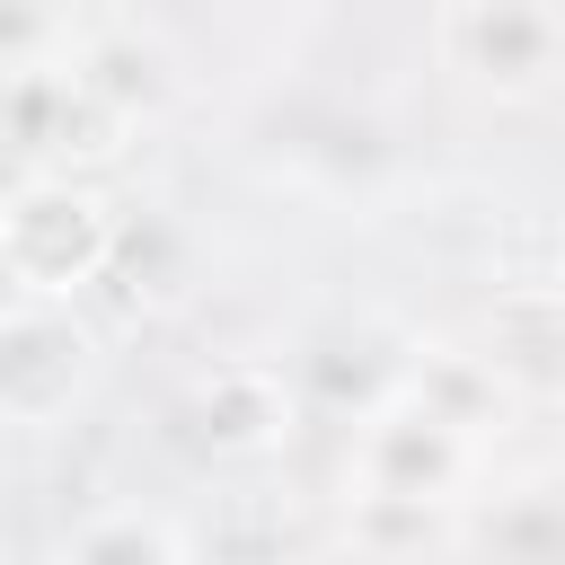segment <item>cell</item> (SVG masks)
I'll return each mask as SVG.
<instances>
[{
  "label": "cell",
  "mask_w": 565,
  "mask_h": 565,
  "mask_svg": "<svg viewBox=\"0 0 565 565\" xmlns=\"http://www.w3.org/2000/svg\"><path fill=\"white\" fill-rule=\"evenodd\" d=\"M335 486H344V512H380V521H441L459 530L477 512V494L494 486V441L415 380H406L344 424V459H335Z\"/></svg>",
  "instance_id": "1"
},
{
  "label": "cell",
  "mask_w": 565,
  "mask_h": 565,
  "mask_svg": "<svg viewBox=\"0 0 565 565\" xmlns=\"http://www.w3.org/2000/svg\"><path fill=\"white\" fill-rule=\"evenodd\" d=\"M124 247V203L106 194V177H35L18 168L0 194V274L9 300H88L106 291Z\"/></svg>",
  "instance_id": "2"
},
{
  "label": "cell",
  "mask_w": 565,
  "mask_h": 565,
  "mask_svg": "<svg viewBox=\"0 0 565 565\" xmlns=\"http://www.w3.org/2000/svg\"><path fill=\"white\" fill-rule=\"evenodd\" d=\"M300 415H309V388L291 362L274 353H212L185 371L168 424H177V450L203 459V468H265L300 441Z\"/></svg>",
  "instance_id": "3"
},
{
  "label": "cell",
  "mask_w": 565,
  "mask_h": 565,
  "mask_svg": "<svg viewBox=\"0 0 565 565\" xmlns=\"http://www.w3.org/2000/svg\"><path fill=\"white\" fill-rule=\"evenodd\" d=\"M0 132H9V177L35 168V177H106L141 124L79 71V44L62 62H35V71H0Z\"/></svg>",
  "instance_id": "4"
},
{
  "label": "cell",
  "mask_w": 565,
  "mask_h": 565,
  "mask_svg": "<svg viewBox=\"0 0 565 565\" xmlns=\"http://www.w3.org/2000/svg\"><path fill=\"white\" fill-rule=\"evenodd\" d=\"M424 53L468 97L539 106L565 88V9L556 0H459L424 18Z\"/></svg>",
  "instance_id": "5"
},
{
  "label": "cell",
  "mask_w": 565,
  "mask_h": 565,
  "mask_svg": "<svg viewBox=\"0 0 565 565\" xmlns=\"http://www.w3.org/2000/svg\"><path fill=\"white\" fill-rule=\"evenodd\" d=\"M106 380V335L88 309L71 300H9L0 309V415L9 433H53L88 406V388Z\"/></svg>",
  "instance_id": "6"
},
{
  "label": "cell",
  "mask_w": 565,
  "mask_h": 565,
  "mask_svg": "<svg viewBox=\"0 0 565 565\" xmlns=\"http://www.w3.org/2000/svg\"><path fill=\"white\" fill-rule=\"evenodd\" d=\"M486 565H565V477L556 486H486L459 521Z\"/></svg>",
  "instance_id": "7"
},
{
  "label": "cell",
  "mask_w": 565,
  "mask_h": 565,
  "mask_svg": "<svg viewBox=\"0 0 565 565\" xmlns=\"http://www.w3.org/2000/svg\"><path fill=\"white\" fill-rule=\"evenodd\" d=\"M44 565H194V539L159 503H97L44 547Z\"/></svg>",
  "instance_id": "8"
},
{
  "label": "cell",
  "mask_w": 565,
  "mask_h": 565,
  "mask_svg": "<svg viewBox=\"0 0 565 565\" xmlns=\"http://www.w3.org/2000/svg\"><path fill=\"white\" fill-rule=\"evenodd\" d=\"M106 291H115V300H150V309L185 300V291H194V238H185L168 212H150V203L124 212V247H115Z\"/></svg>",
  "instance_id": "9"
},
{
  "label": "cell",
  "mask_w": 565,
  "mask_h": 565,
  "mask_svg": "<svg viewBox=\"0 0 565 565\" xmlns=\"http://www.w3.org/2000/svg\"><path fill=\"white\" fill-rule=\"evenodd\" d=\"M212 565H309V556H291V547H238V556H212Z\"/></svg>",
  "instance_id": "10"
},
{
  "label": "cell",
  "mask_w": 565,
  "mask_h": 565,
  "mask_svg": "<svg viewBox=\"0 0 565 565\" xmlns=\"http://www.w3.org/2000/svg\"><path fill=\"white\" fill-rule=\"evenodd\" d=\"M556 291H565V230H556Z\"/></svg>",
  "instance_id": "11"
}]
</instances>
